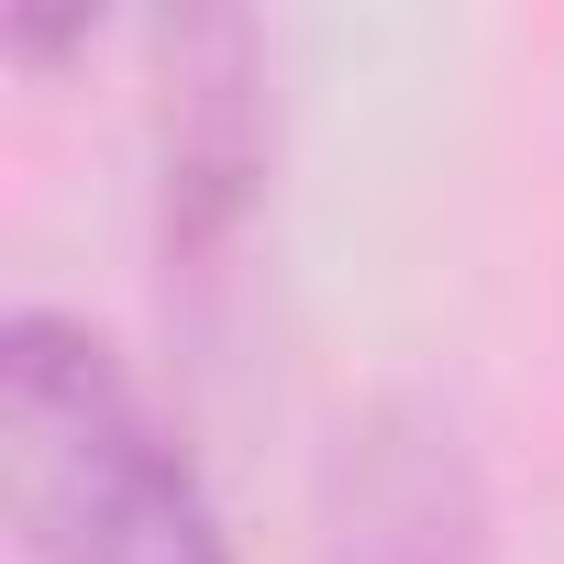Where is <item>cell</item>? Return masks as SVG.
I'll list each match as a JSON object with an SVG mask.
<instances>
[{
    "mask_svg": "<svg viewBox=\"0 0 564 564\" xmlns=\"http://www.w3.org/2000/svg\"><path fill=\"white\" fill-rule=\"evenodd\" d=\"M265 188V45L232 12L155 34V243L166 276H221Z\"/></svg>",
    "mask_w": 564,
    "mask_h": 564,
    "instance_id": "cell-2",
    "label": "cell"
},
{
    "mask_svg": "<svg viewBox=\"0 0 564 564\" xmlns=\"http://www.w3.org/2000/svg\"><path fill=\"white\" fill-rule=\"evenodd\" d=\"M0 498L34 564H243L188 443L67 311L0 322Z\"/></svg>",
    "mask_w": 564,
    "mask_h": 564,
    "instance_id": "cell-1",
    "label": "cell"
},
{
    "mask_svg": "<svg viewBox=\"0 0 564 564\" xmlns=\"http://www.w3.org/2000/svg\"><path fill=\"white\" fill-rule=\"evenodd\" d=\"M322 564H487V487L443 410L377 399L322 476Z\"/></svg>",
    "mask_w": 564,
    "mask_h": 564,
    "instance_id": "cell-3",
    "label": "cell"
}]
</instances>
